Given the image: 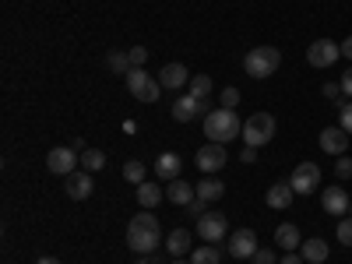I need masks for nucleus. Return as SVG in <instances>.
Wrapping results in <instances>:
<instances>
[{
    "mask_svg": "<svg viewBox=\"0 0 352 264\" xmlns=\"http://www.w3.org/2000/svg\"><path fill=\"white\" fill-rule=\"evenodd\" d=\"M159 201H162V187L159 184H148V180L138 184V204L141 208H155Z\"/></svg>",
    "mask_w": 352,
    "mask_h": 264,
    "instance_id": "25",
    "label": "nucleus"
},
{
    "mask_svg": "<svg viewBox=\"0 0 352 264\" xmlns=\"http://www.w3.org/2000/svg\"><path fill=\"white\" fill-rule=\"evenodd\" d=\"M219 261H222V254H219L215 243H208V247H194V250H190V264H219Z\"/></svg>",
    "mask_w": 352,
    "mask_h": 264,
    "instance_id": "26",
    "label": "nucleus"
},
{
    "mask_svg": "<svg viewBox=\"0 0 352 264\" xmlns=\"http://www.w3.org/2000/svg\"><path fill=\"white\" fill-rule=\"evenodd\" d=\"M208 113H212V109H208V102L194 99L190 92H187V96H180V99L173 102V120H176V124H190L194 116H208Z\"/></svg>",
    "mask_w": 352,
    "mask_h": 264,
    "instance_id": "12",
    "label": "nucleus"
},
{
    "mask_svg": "<svg viewBox=\"0 0 352 264\" xmlns=\"http://www.w3.org/2000/svg\"><path fill=\"white\" fill-rule=\"evenodd\" d=\"M131 53V64L134 67H144V60H148V50H144V46H134V50H127Z\"/></svg>",
    "mask_w": 352,
    "mask_h": 264,
    "instance_id": "34",
    "label": "nucleus"
},
{
    "mask_svg": "<svg viewBox=\"0 0 352 264\" xmlns=\"http://www.w3.org/2000/svg\"><path fill=\"white\" fill-rule=\"evenodd\" d=\"M141 264H159V257H152V254H141Z\"/></svg>",
    "mask_w": 352,
    "mask_h": 264,
    "instance_id": "42",
    "label": "nucleus"
},
{
    "mask_svg": "<svg viewBox=\"0 0 352 264\" xmlns=\"http://www.w3.org/2000/svg\"><path fill=\"white\" fill-rule=\"evenodd\" d=\"M187 81H190V74H187L184 64H166V67L159 71V85L166 88V92H176V88H184Z\"/></svg>",
    "mask_w": 352,
    "mask_h": 264,
    "instance_id": "17",
    "label": "nucleus"
},
{
    "mask_svg": "<svg viewBox=\"0 0 352 264\" xmlns=\"http://www.w3.org/2000/svg\"><path fill=\"white\" fill-rule=\"evenodd\" d=\"M278 64H282V53L275 46H257V50L247 53V60H243L250 78H272L278 71Z\"/></svg>",
    "mask_w": 352,
    "mask_h": 264,
    "instance_id": "3",
    "label": "nucleus"
},
{
    "mask_svg": "<svg viewBox=\"0 0 352 264\" xmlns=\"http://www.w3.org/2000/svg\"><path fill=\"white\" fill-rule=\"evenodd\" d=\"M289 187L296 190V194H314L317 187H320V166L317 162H300L296 169L289 173Z\"/></svg>",
    "mask_w": 352,
    "mask_h": 264,
    "instance_id": "6",
    "label": "nucleus"
},
{
    "mask_svg": "<svg viewBox=\"0 0 352 264\" xmlns=\"http://www.w3.org/2000/svg\"><path fill=\"white\" fill-rule=\"evenodd\" d=\"M180 169H184V159L176 155V152H162L155 159V173H159V180H180Z\"/></svg>",
    "mask_w": 352,
    "mask_h": 264,
    "instance_id": "18",
    "label": "nucleus"
},
{
    "mask_svg": "<svg viewBox=\"0 0 352 264\" xmlns=\"http://www.w3.org/2000/svg\"><path fill=\"white\" fill-rule=\"evenodd\" d=\"M349 215H352V208H349Z\"/></svg>",
    "mask_w": 352,
    "mask_h": 264,
    "instance_id": "45",
    "label": "nucleus"
},
{
    "mask_svg": "<svg viewBox=\"0 0 352 264\" xmlns=\"http://www.w3.org/2000/svg\"><path fill=\"white\" fill-rule=\"evenodd\" d=\"M278 264H303V254H300V250H289V254H285Z\"/></svg>",
    "mask_w": 352,
    "mask_h": 264,
    "instance_id": "39",
    "label": "nucleus"
},
{
    "mask_svg": "<svg viewBox=\"0 0 352 264\" xmlns=\"http://www.w3.org/2000/svg\"><path fill=\"white\" fill-rule=\"evenodd\" d=\"M250 264H275V250H257L250 257Z\"/></svg>",
    "mask_w": 352,
    "mask_h": 264,
    "instance_id": "36",
    "label": "nucleus"
},
{
    "mask_svg": "<svg viewBox=\"0 0 352 264\" xmlns=\"http://www.w3.org/2000/svg\"><path fill=\"white\" fill-rule=\"evenodd\" d=\"M190 96L201 99V102H208L212 99V78L208 74H194L190 78Z\"/></svg>",
    "mask_w": 352,
    "mask_h": 264,
    "instance_id": "27",
    "label": "nucleus"
},
{
    "mask_svg": "<svg viewBox=\"0 0 352 264\" xmlns=\"http://www.w3.org/2000/svg\"><path fill=\"white\" fill-rule=\"evenodd\" d=\"M292 197H296V190H292L289 180H285V184H272V187H268V194H264V204H268V208H275V212H285L289 204H292Z\"/></svg>",
    "mask_w": 352,
    "mask_h": 264,
    "instance_id": "16",
    "label": "nucleus"
},
{
    "mask_svg": "<svg viewBox=\"0 0 352 264\" xmlns=\"http://www.w3.org/2000/svg\"><path fill=\"white\" fill-rule=\"evenodd\" d=\"M36 264H60V261H56V257H39Z\"/></svg>",
    "mask_w": 352,
    "mask_h": 264,
    "instance_id": "43",
    "label": "nucleus"
},
{
    "mask_svg": "<svg viewBox=\"0 0 352 264\" xmlns=\"http://www.w3.org/2000/svg\"><path fill=\"white\" fill-rule=\"evenodd\" d=\"M320 204H324V212L342 219L349 208H352V197L342 190V187H328V190H320Z\"/></svg>",
    "mask_w": 352,
    "mask_h": 264,
    "instance_id": "13",
    "label": "nucleus"
},
{
    "mask_svg": "<svg viewBox=\"0 0 352 264\" xmlns=\"http://www.w3.org/2000/svg\"><path fill=\"white\" fill-rule=\"evenodd\" d=\"M46 166H50V173H56V176H71V173L81 166V155L71 148V144H60V148H50Z\"/></svg>",
    "mask_w": 352,
    "mask_h": 264,
    "instance_id": "10",
    "label": "nucleus"
},
{
    "mask_svg": "<svg viewBox=\"0 0 352 264\" xmlns=\"http://www.w3.org/2000/svg\"><path fill=\"white\" fill-rule=\"evenodd\" d=\"M338 56H342V46L331 43V39H314L307 46V64L310 67H331Z\"/></svg>",
    "mask_w": 352,
    "mask_h": 264,
    "instance_id": "9",
    "label": "nucleus"
},
{
    "mask_svg": "<svg viewBox=\"0 0 352 264\" xmlns=\"http://www.w3.org/2000/svg\"><path fill=\"white\" fill-rule=\"evenodd\" d=\"M243 134V120L236 116V109H212L208 116H204V138L208 141H219V144H226V141H232V138H240Z\"/></svg>",
    "mask_w": 352,
    "mask_h": 264,
    "instance_id": "2",
    "label": "nucleus"
},
{
    "mask_svg": "<svg viewBox=\"0 0 352 264\" xmlns=\"http://www.w3.org/2000/svg\"><path fill=\"white\" fill-rule=\"evenodd\" d=\"M124 180H127V184H144V166H141L138 159L124 162Z\"/></svg>",
    "mask_w": 352,
    "mask_h": 264,
    "instance_id": "29",
    "label": "nucleus"
},
{
    "mask_svg": "<svg viewBox=\"0 0 352 264\" xmlns=\"http://www.w3.org/2000/svg\"><path fill=\"white\" fill-rule=\"evenodd\" d=\"M342 56H349V60H352V36L342 43Z\"/></svg>",
    "mask_w": 352,
    "mask_h": 264,
    "instance_id": "41",
    "label": "nucleus"
},
{
    "mask_svg": "<svg viewBox=\"0 0 352 264\" xmlns=\"http://www.w3.org/2000/svg\"><path fill=\"white\" fill-rule=\"evenodd\" d=\"M81 169H85V173H99V169H106V155H102L99 148H85V152H81Z\"/></svg>",
    "mask_w": 352,
    "mask_h": 264,
    "instance_id": "28",
    "label": "nucleus"
},
{
    "mask_svg": "<svg viewBox=\"0 0 352 264\" xmlns=\"http://www.w3.org/2000/svg\"><path fill=\"white\" fill-rule=\"evenodd\" d=\"M275 247H282L285 254H289V250H300V247H303V236H300V229L292 226V222H282V226L275 229Z\"/></svg>",
    "mask_w": 352,
    "mask_h": 264,
    "instance_id": "19",
    "label": "nucleus"
},
{
    "mask_svg": "<svg viewBox=\"0 0 352 264\" xmlns=\"http://www.w3.org/2000/svg\"><path fill=\"white\" fill-rule=\"evenodd\" d=\"M338 243L342 247H352V219H342L338 222Z\"/></svg>",
    "mask_w": 352,
    "mask_h": 264,
    "instance_id": "32",
    "label": "nucleus"
},
{
    "mask_svg": "<svg viewBox=\"0 0 352 264\" xmlns=\"http://www.w3.org/2000/svg\"><path fill=\"white\" fill-rule=\"evenodd\" d=\"M194 190H197V197H201V201H208V204H212V201H219V197L226 194L222 180H215V176H204V180H201Z\"/></svg>",
    "mask_w": 352,
    "mask_h": 264,
    "instance_id": "23",
    "label": "nucleus"
},
{
    "mask_svg": "<svg viewBox=\"0 0 352 264\" xmlns=\"http://www.w3.org/2000/svg\"><path fill=\"white\" fill-rule=\"evenodd\" d=\"M320 92H324V99H338V96H345V92H342V81H328L324 88H320Z\"/></svg>",
    "mask_w": 352,
    "mask_h": 264,
    "instance_id": "35",
    "label": "nucleus"
},
{
    "mask_svg": "<svg viewBox=\"0 0 352 264\" xmlns=\"http://www.w3.org/2000/svg\"><path fill=\"white\" fill-rule=\"evenodd\" d=\"M257 232L254 229H236V232H229V254L236 257V261H250L257 254Z\"/></svg>",
    "mask_w": 352,
    "mask_h": 264,
    "instance_id": "11",
    "label": "nucleus"
},
{
    "mask_svg": "<svg viewBox=\"0 0 352 264\" xmlns=\"http://www.w3.org/2000/svg\"><path fill=\"white\" fill-rule=\"evenodd\" d=\"M106 67H109L113 74H124V78H127V74L134 71V64H131V53H127V50H113V53L106 56Z\"/></svg>",
    "mask_w": 352,
    "mask_h": 264,
    "instance_id": "24",
    "label": "nucleus"
},
{
    "mask_svg": "<svg viewBox=\"0 0 352 264\" xmlns=\"http://www.w3.org/2000/svg\"><path fill=\"white\" fill-rule=\"evenodd\" d=\"M67 197H74V201H85V197H92V190H96V184H92V173H85V169H74L71 176H67Z\"/></svg>",
    "mask_w": 352,
    "mask_h": 264,
    "instance_id": "15",
    "label": "nucleus"
},
{
    "mask_svg": "<svg viewBox=\"0 0 352 264\" xmlns=\"http://www.w3.org/2000/svg\"><path fill=\"white\" fill-rule=\"evenodd\" d=\"M300 254H303V261H307V264H324L331 250H328V243L320 240V236H314V240H303Z\"/></svg>",
    "mask_w": 352,
    "mask_h": 264,
    "instance_id": "20",
    "label": "nucleus"
},
{
    "mask_svg": "<svg viewBox=\"0 0 352 264\" xmlns=\"http://www.w3.org/2000/svg\"><path fill=\"white\" fill-rule=\"evenodd\" d=\"M159 240H162L159 219H155L148 208L138 212V215L131 219V226H127V247H131L134 254H152V250L159 247Z\"/></svg>",
    "mask_w": 352,
    "mask_h": 264,
    "instance_id": "1",
    "label": "nucleus"
},
{
    "mask_svg": "<svg viewBox=\"0 0 352 264\" xmlns=\"http://www.w3.org/2000/svg\"><path fill=\"white\" fill-rule=\"evenodd\" d=\"M166 197H169L173 204H184V208H187V204L197 197V190H194L187 180H169V187H166Z\"/></svg>",
    "mask_w": 352,
    "mask_h": 264,
    "instance_id": "21",
    "label": "nucleus"
},
{
    "mask_svg": "<svg viewBox=\"0 0 352 264\" xmlns=\"http://www.w3.org/2000/svg\"><path fill=\"white\" fill-rule=\"evenodd\" d=\"M173 264H190V261H180V257H176V261H173Z\"/></svg>",
    "mask_w": 352,
    "mask_h": 264,
    "instance_id": "44",
    "label": "nucleus"
},
{
    "mask_svg": "<svg viewBox=\"0 0 352 264\" xmlns=\"http://www.w3.org/2000/svg\"><path fill=\"white\" fill-rule=\"evenodd\" d=\"M187 212H190L194 219H201V215H208V201H201V197H194V201L187 204Z\"/></svg>",
    "mask_w": 352,
    "mask_h": 264,
    "instance_id": "33",
    "label": "nucleus"
},
{
    "mask_svg": "<svg viewBox=\"0 0 352 264\" xmlns=\"http://www.w3.org/2000/svg\"><path fill=\"white\" fill-rule=\"evenodd\" d=\"M349 141H352V138H349L342 127H324V131H320V138H317V144H320L328 155H345Z\"/></svg>",
    "mask_w": 352,
    "mask_h": 264,
    "instance_id": "14",
    "label": "nucleus"
},
{
    "mask_svg": "<svg viewBox=\"0 0 352 264\" xmlns=\"http://www.w3.org/2000/svg\"><path fill=\"white\" fill-rule=\"evenodd\" d=\"M342 92H345V96L352 99V67H349V71L342 74Z\"/></svg>",
    "mask_w": 352,
    "mask_h": 264,
    "instance_id": "40",
    "label": "nucleus"
},
{
    "mask_svg": "<svg viewBox=\"0 0 352 264\" xmlns=\"http://www.w3.org/2000/svg\"><path fill=\"white\" fill-rule=\"evenodd\" d=\"M166 250H169L173 257L190 254V229H173L169 236H166Z\"/></svg>",
    "mask_w": 352,
    "mask_h": 264,
    "instance_id": "22",
    "label": "nucleus"
},
{
    "mask_svg": "<svg viewBox=\"0 0 352 264\" xmlns=\"http://www.w3.org/2000/svg\"><path fill=\"white\" fill-rule=\"evenodd\" d=\"M338 127H342V131L352 138V99L338 106Z\"/></svg>",
    "mask_w": 352,
    "mask_h": 264,
    "instance_id": "30",
    "label": "nucleus"
},
{
    "mask_svg": "<svg viewBox=\"0 0 352 264\" xmlns=\"http://www.w3.org/2000/svg\"><path fill=\"white\" fill-rule=\"evenodd\" d=\"M197 236L204 243H222L229 236V219L222 212H208V215H201L197 219Z\"/></svg>",
    "mask_w": 352,
    "mask_h": 264,
    "instance_id": "7",
    "label": "nucleus"
},
{
    "mask_svg": "<svg viewBox=\"0 0 352 264\" xmlns=\"http://www.w3.org/2000/svg\"><path fill=\"white\" fill-rule=\"evenodd\" d=\"M335 176H338V180H352V159H349V155H338V162H335Z\"/></svg>",
    "mask_w": 352,
    "mask_h": 264,
    "instance_id": "31",
    "label": "nucleus"
},
{
    "mask_svg": "<svg viewBox=\"0 0 352 264\" xmlns=\"http://www.w3.org/2000/svg\"><path fill=\"white\" fill-rule=\"evenodd\" d=\"M194 162H197V169L201 173H219L226 162H229V155H226V144H219V141H208V144H201L197 148V155H194Z\"/></svg>",
    "mask_w": 352,
    "mask_h": 264,
    "instance_id": "8",
    "label": "nucleus"
},
{
    "mask_svg": "<svg viewBox=\"0 0 352 264\" xmlns=\"http://www.w3.org/2000/svg\"><path fill=\"white\" fill-rule=\"evenodd\" d=\"M240 162H257V148H250V144H243V152H240Z\"/></svg>",
    "mask_w": 352,
    "mask_h": 264,
    "instance_id": "38",
    "label": "nucleus"
},
{
    "mask_svg": "<svg viewBox=\"0 0 352 264\" xmlns=\"http://www.w3.org/2000/svg\"><path fill=\"white\" fill-rule=\"evenodd\" d=\"M236 102H240V92H236V88H226V92H222V106H226V109H232Z\"/></svg>",
    "mask_w": 352,
    "mask_h": 264,
    "instance_id": "37",
    "label": "nucleus"
},
{
    "mask_svg": "<svg viewBox=\"0 0 352 264\" xmlns=\"http://www.w3.org/2000/svg\"><path fill=\"white\" fill-rule=\"evenodd\" d=\"M127 92H131L134 99H141V102H159L162 85H159V78H152L144 67H134V71L127 74Z\"/></svg>",
    "mask_w": 352,
    "mask_h": 264,
    "instance_id": "5",
    "label": "nucleus"
},
{
    "mask_svg": "<svg viewBox=\"0 0 352 264\" xmlns=\"http://www.w3.org/2000/svg\"><path fill=\"white\" fill-rule=\"evenodd\" d=\"M240 138L250 144V148H264V144L275 138V116H272V113H254V116H247Z\"/></svg>",
    "mask_w": 352,
    "mask_h": 264,
    "instance_id": "4",
    "label": "nucleus"
}]
</instances>
